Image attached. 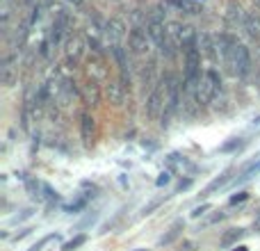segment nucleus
<instances>
[{"label":"nucleus","instance_id":"nucleus-26","mask_svg":"<svg viewBox=\"0 0 260 251\" xmlns=\"http://www.w3.org/2000/svg\"><path fill=\"white\" fill-rule=\"evenodd\" d=\"M80 208H85V201H78V203H73V206H67V212H76V210H80Z\"/></svg>","mask_w":260,"mask_h":251},{"label":"nucleus","instance_id":"nucleus-6","mask_svg":"<svg viewBox=\"0 0 260 251\" xmlns=\"http://www.w3.org/2000/svg\"><path fill=\"white\" fill-rule=\"evenodd\" d=\"M80 99L85 101L87 105H91V108H96V105L101 103V85L94 78H89V80L80 87Z\"/></svg>","mask_w":260,"mask_h":251},{"label":"nucleus","instance_id":"nucleus-9","mask_svg":"<svg viewBox=\"0 0 260 251\" xmlns=\"http://www.w3.org/2000/svg\"><path fill=\"white\" fill-rule=\"evenodd\" d=\"M105 35H108L110 44L114 46H121V39L126 37V30H123V23L121 21H110L108 25H105Z\"/></svg>","mask_w":260,"mask_h":251},{"label":"nucleus","instance_id":"nucleus-7","mask_svg":"<svg viewBox=\"0 0 260 251\" xmlns=\"http://www.w3.org/2000/svg\"><path fill=\"white\" fill-rule=\"evenodd\" d=\"M242 27L256 44H260V12H247Z\"/></svg>","mask_w":260,"mask_h":251},{"label":"nucleus","instance_id":"nucleus-29","mask_svg":"<svg viewBox=\"0 0 260 251\" xmlns=\"http://www.w3.org/2000/svg\"><path fill=\"white\" fill-rule=\"evenodd\" d=\"M233 251H249V249H247V247H242V244H240V247H235Z\"/></svg>","mask_w":260,"mask_h":251},{"label":"nucleus","instance_id":"nucleus-25","mask_svg":"<svg viewBox=\"0 0 260 251\" xmlns=\"http://www.w3.org/2000/svg\"><path fill=\"white\" fill-rule=\"evenodd\" d=\"M171 180V176H169V171H165V174H160V178H157V185H167Z\"/></svg>","mask_w":260,"mask_h":251},{"label":"nucleus","instance_id":"nucleus-21","mask_svg":"<svg viewBox=\"0 0 260 251\" xmlns=\"http://www.w3.org/2000/svg\"><path fill=\"white\" fill-rule=\"evenodd\" d=\"M53 240H57V235H46L44 240H39V242H37V244H32V247L27 249V251H41V249H44L48 242H53Z\"/></svg>","mask_w":260,"mask_h":251},{"label":"nucleus","instance_id":"nucleus-18","mask_svg":"<svg viewBox=\"0 0 260 251\" xmlns=\"http://www.w3.org/2000/svg\"><path fill=\"white\" fill-rule=\"evenodd\" d=\"M258 171H260V160H258V162H253V165H249L247 169H244L242 174L238 176V183H244V180H249L253 174H258Z\"/></svg>","mask_w":260,"mask_h":251},{"label":"nucleus","instance_id":"nucleus-20","mask_svg":"<svg viewBox=\"0 0 260 251\" xmlns=\"http://www.w3.org/2000/svg\"><path fill=\"white\" fill-rule=\"evenodd\" d=\"M240 146H244V142H242V139H231L229 144H224V146H219V151H221V153H231V151H235V148H240Z\"/></svg>","mask_w":260,"mask_h":251},{"label":"nucleus","instance_id":"nucleus-1","mask_svg":"<svg viewBox=\"0 0 260 251\" xmlns=\"http://www.w3.org/2000/svg\"><path fill=\"white\" fill-rule=\"evenodd\" d=\"M217 59H221V67L233 78H247L251 73V55L244 44H240L233 35L215 37Z\"/></svg>","mask_w":260,"mask_h":251},{"label":"nucleus","instance_id":"nucleus-2","mask_svg":"<svg viewBox=\"0 0 260 251\" xmlns=\"http://www.w3.org/2000/svg\"><path fill=\"white\" fill-rule=\"evenodd\" d=\"M167 103H169V76L160 78L153 85L151 94L146 99V114L151 121H157L160 117H165L167 112Z\"/></svg>","mask_w":260,"mask_h":251},{"label":"nucleus","instance_id":"nucleus-10","mask_svg":"<svg viewBox=\"0 0 260 251\" xmlns=\"http://www.w3.org/2000/svg\"><path fill=\"white\" fill-rule=\"evenodd\" d=\"M80 133H82V142H85L87 146H91V142H94V117H91L89 112H82Z\"/></svg>","mask_w":260,"mask_h":251},{"label":"nucleus","instance_id":"nucleus-33","mask_svg":"<svg viewBox=\"0 0 260 251\" xmlns=\"http://www.w3.org/2000/svg\"><path fill=\"white\" fill-rule=\"evenodd\" d=\"M256 123H260V117H258V119H256Z\"/></svg>","mask_w":260,"mask_h":251},{"label":"nucleus","instance_id":"nucleus-27","mask_svg":"<svg viewBox=\"0 0 260 251\" xmlns=\"http://www.w3.org/2000/svg\"><path fill=\"white\" fill-rule=\"evenodd\" d=\"M30 231H32V229H25V231H21V233H18V235H14V240H23V238H25L27 233H30Z\"/></svg>","mask_w":260,"mask_h":251},{"label":"nucleus","instance_id":"nucleus-17","mask_svg":"<svg viewBox=\"0 0 260 251\" xmlns=\"http://www.w3.org/2000/svg\"><path fill=\"white\" fill-rule=\"evenodd\" d=\"M244 238V229H231V231H226L224 235H221V240H219V244L221 247H233L238 240H242Z\"/></svg>","mask_w":260,"mask_h":251},{"label":"nucleus","instance_id":"nucleus-16","mask_svg":"<svg viewBox=\"0 0 260 251\" xmlns=\"http://www.w3.org/2000/svg\"><path fill=\"white\" fill-rule=\"evenodd\" d=\"M229 180H231V169H229V171H224V174H221V176H217V178L212 180V183L208 185V187L201 192V197H210V194H215L217 190H221L226 183H229Z\"/></svg>","mask_w":260,"mask_h":251},{"label":"nucleus","instance_id":"nucleus-23","mask_svg":"<svg viewBox=\"0 0 260 251\" xmlns=\"http://www.w3.org/2000/svg\"><path fill=\"white\" fill-rule=\"evenodd\" d=\"M210 203H203V206H199V208H194V210H192V217H194V219H197V217H201V215H206V212L208 210H210Z\"/></svg>","mask_w":260,"mask_h":251},{"label":"nucleus","instance_id":"nucleus-22","mask_svg":"<svg viewBox=\"0 0 260 251\" xmlns=\"http://www.w3.org/2000/svg\"><path fill=\"white\" fill-rule=\"evenodd\" d=\"M44 199H46V201H57V192H55V190L53 187H50V185H46L44 183Z\"/></svg>","mask_w":260,"mask_h":251},{"label":"nucleus","instance_id":"nucleus-30","mask_svg":"<svg viewBox=\"0 0 260 251\" xmlns=\"http://www.w3.org/2000/svg\"><path fill=\"white\" fill-rule=\"evenodd\" d=\"M69 3H73V5H80V3H82V0H69Z\"/></svg>","mask_w":260,"mask_h":251},{"label":"nucleus","instance_id":"nucleus-14","mask_svg":"<svg viewBox=\"0 0 260 251\" xmlns=\"http://www.w3.org/2000/svg\"><path fill=\"white\" fill-rule=\"evenodd\" d=\"M183 229H185L183 222H176V224L169 229V233L162 235V238H160V247H169V244H174L176 240H178L180 235H183Z\"/></svg>","mask_w":260,"mask_h":251},{"label":"nucleus","instance_id":"nucleus-8","mask_svg":"<svg viewBox=\"0 0 260 251\" xmlns=\"http://www.w3.org/2000/svg\"><path fill=\"white\" fill-rule=\"evenodd\" d=\"M105 94H108V99L112 105H121L123 101H126L128 89L121 85V82H108V85H105Z\"/></svg>","mask_w":260,"mask_h":251},{"label":"nucleus","instance_id":"nucleus-31","mask_svg":"<svg viewBox=\"0 0 260 251\" xmlns=\"http://www.w3.org/2000/svg\"><path fill=\"white\" fill-rule=\"evenodd\" d=\"M253 3H256V7H258V9H260V0H253Z\"/></svg>","mask_w":260,"mask_h":251},{"label":"nucleus","instance_id":"nucleus-32","mask_svg":"<svg viewBox=\"0 0 260 251\" xmlns=\"http://www.w3.org/2000/svg\"><path fill=\"white\" fill-rule=\"evenodd\" d=\"M135 251H146V249H135Z\"/></svg>","mask_w":260,"mask_h":251},{"label":"nucleus","instance_id":"nucleus-12","mask_svg":"<svg viewBox=\"0 0 260 251\" xmlns=\"http://www.w3.org/2000/svg\"><path fill=\"white\" fill-rule=\"evenodd\" d=\"M180 32H183V23H178V21L167 23V39L174 46V50H180Z\"/></svg>","mask_w":260,"mask_h":251},{"label":"nucleus","instance_id":"nucleus-5","mask_svg":"<svg viewBox=\"0 0 260 251\" xmlns=\"http://www.w3.org/2000/svg\"><path fill=\"white\" fill-rule=\"evenodd\" d=\"M0 82L5 87L18 85V67L14 64V57H5L0 64Z\"/></svg>","mask_w":260,"mask_h":251},{"label":"nucleus","instance_id":"nucleus-13","mask_svg":"<svg viewBox=\"0 0 260 251\" xmlns=\"http://www.w3.org/2000/svg\"><path fill=\"white\" fill-rule=\"evenodd\" d=\"M82 55V41L78 39V37H73V39L67 41V57H69V64H76L78 59H80Z\"/></svg>","mask_w":260,"mask_h":251},{"label":"nucleus","instance_id":"nucleus-19","mask_svg":"<svg viewBox=\"0 0 260 251\" xmlns=\"http://www.w3.org/2000/svg\"><path fill=\"white\" fill-rule=\"evenodd\" d=\"M85 242H87V235H76L73 240H69V242L64 244V249H62V251H76L78 247H82Z\"/></svg>","mask_w":260,"mask_h":251},{"label":"nucleus","instance_id":"nucleus-15","mask_svg":"<svg viewBox=\"0 0 260 251\" xmlns=\"http://www.w3.org/2000/svg\"><path fill=\"white\" fill-rule=\"evenodd\" d=\"M244 16H247V12H242V7H240L238 3H231L229 5L226 18H229L231 25H244Z\"/></svg>","mask_w":260,"mask_h":251},{"label":"nucleus","instance_id":"nucleus-28","mask_svg":"<svg viewBox=\"0 0 260 251\" xmlns=\"http://www.w3.org/2000/svg\"><path fill=\"white\" fill-rule=\"evenodd\" d=\"M194 249V242H185L183 247H180V251H192Z\"/></svg>","mask_w":260,"mask_h":251},{"label":"nucleus","instance_id":"nucleus-3","mask_svg":"<svg viewBox=\"0 0 260 251\" xmlns=\"http://www.w3.org/2000/svg\"><path fill=\"white\" fill-rule=\"evenodd\" d=\"M128 46H130V53H133L135 59H142V62H153V39L148 35V30L144 27H133L128 32Z\"/></svg>","mask_w":260,"mask_h":251},{"label":"nucleus","instance_id":"nucleus-11","mask_svg":"<svg viewBox=\"0 0 260 251\" xmlns=\"http://www.w3.org/2000/svg\"><path fill=\"white\" fill-rule=\"evenodd\" d=\"M167 5L169 7H176L178 12H185V14H201V5L197 3V0H167Z\"/></svg>","mask_w":260,"mask_h":251},{"label":"nucleus","instance_id":"nucleus-24","mask_svg":"<svg viewBox=\"0 0 260 251\" xmlns=\"http://www.w3.org/2000/svg\"><path fill=\"white\" fill-rule=\"evenodd\" d=\"M249 199V194L247 192H238V194H233V197H231V206H235V203H242V201H247Z\"/></svg>","mask_w":260,"mask_h":251},{"label":"nucleus","instance_id":"nucleus-4","mask_svg":"<svg viewBox=\"0 0 260 251\" xmlns=\"http://www.w3.org/2000/svg\"><path fill=\"white\" fill-rule=\"evenodd\" d=\"M219 91H221V78H219V73H217V69H208V71L201 76V80H199V87H197V101H199V105L212 103V99H215Z\"/></svg>","mask_w":260,"mask_h":251}]
</instances>
